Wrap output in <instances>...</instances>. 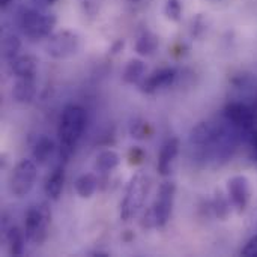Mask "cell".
<instances>
[{"mask_svg":"<svg viewBox=\"0 0 257 257\" xmlns=\"http://www.w3.org/2000/svg\"><path fill=\"white\" fill-rule=\"evenodd\" d=\"M146 65L140 59H131L122 72V78L126 84H137L140 83L146 75Z\"/></svg>","mask_w":257,"mask_h":257,"instance_id":"16","label":"cell"},{"mask_svg":"<svg viewBox=\"0 0 257 257\" xmlns=\"http://www.w3.org/2000/svg\"><path fill=\"white\" fill-rule=\"evenodd\" d=\"M86 126V111L81 105L68 104L60 116L57 136L60 142V155L66 160L75 149Z\"/></svg>","mask_w":257,"mask_h":257,"instance_id":"1","label":"cell"},{"mask_svg":"<svg viewBox=\"0 0 257 257\" xmlns=\"http://www.w3.org/2000/svg\"><path fill=\"white\" fill-rule=\"evenodd\" d=\"M11 72L15 75V78L21 77H35L38 72V59L30 54L17 56L9 62Z\"/></svg>","mask_w":257,"mask_h":257,"instance_id":"12","label":"cell"},{"mask_svg":"<svg viewBox=\"0 0 257 257\" xmlns=\"http://www.w3.org/2000/svg\"><path fill=\"white\" fill-rule=\"evenodd\" d=\"M178 77V72L175 68H160L145 77L139 86L143 93H155L158 90H163L166 87H170Z\"/></svg>","mask_w":257,"mask_h":257,"instance_id":"9","label":"cell"},{"mask_svg":"<svg viewBox=\"0 0 257 257\" xmlns=\"http://www.w3.org/2000/svg\"><path fill=\"white\" fill-rule=\"evenodd\" d=\"M130 133H131V136L134 139L142 140V139L149 137V134L152 133V130L149 128V123L148 122H145L142 119H134L133 123H131V126H130Z\"/></svg>","mask_w":257,"mask_h":257,"instance_id":"23","label":"cell"},{"mask_svg":"<svg viewBox=\"0 0 257 257\" xmlns=\"http://www.w3.org/2000/svg\"><path fill=\"white\" fill-rule=\"evenodd\" d=\"M38 176L36 164L30 160H21L12 170L9 178V190L15 197L27 196L35 187Z\"/></svg>","mask_w":257,"mask_h":257,"instance_id":"7","label":"cell"},{"mask_svg":"<svg viewBox=\"0 0 257 257\" xmlns=\"http://www.w3.org/2000/svg\"><path fill=\"white\" fill-rule=\"evenodd\" d=\"M253 149H254V154H256L257 157V134L253 136Z\"/></svg>","mask_w":257,"mask_h":257,"instance_id":"29","label":"cell"},{"mask_svg":"<svg viewBox=\"0 0 257 257\" xmlns=\"http://www.w3.org/2000/svg\"><path fill=\"white\" fill-rule=\"evenodd\" d=\"M39 2H42V3H45V5H51V3H54L56 0H39Z\"/></svg>","mask_w":257,"mask_h":257,"instance_id":"31","label":"cell"},{"mask_svg":"<svg viewBox=\"0 0 257 257\" xmlns=\"http://www.w3.org/2000/svg\"><path fill=\"white\" fill-rule=\"evenodd\" d=\"M11 2H12V0H0V5H2V6L5 8V6H8V5H9Z\"/></svg>","mask_w":257,"mask_h":257,"instance_id":"30","label":"cell"},{"mask_svg":"<svg viewBox=\"0 0 257 257\" xmlns=\"http://www.w3.org/2000/svg\"><path fill=\"white\" fill-rule=\"evenodd\" d=\"M164 14L170 21H179L182 17V3L181 0H166Z\"/></svg>","mask_w":257,"mask_h":257,"instance_id":"24","label":"cell"},{"mask_svg":"<svg viewBox=\"0 0 257 257\" xmlns=\"http://www.w3.org/2000/svg\"><path fill=\"white\" fill-rule=\"evenodd\" d=\"M241 254L247 257H257V235L256 236H253V238L245 244V247L242 248Z\"/></svg>","mask_w":257,"mask_h":257,"instance_id":"26","label":"cell"},{"mask_svg":"<svg viewBox=\"0 0 257 257\" xmlns=\"http://www.w3.org/2000/svg\"><path fill=\"white\" fill-rule=\"evenodd\" d=\"M149 190H151V178L145 172H137L131 178L125 190L123 200L120 203V218L123 221H131L133 218L137 217V214L142 211L146 202Z\"/></svg>","mask_w":257,"mask_h":257,"instance_id":"3","label":"cell"},{"mask_svg":"<svg viewBox=\"0 0 257 257\" xmlns=\"http://www.w3.org/2000/svg\"><path fill=\"white\" fill-rule=\"evenodd\" d=\"M56 15L35 8H24L18 14V26L21 32L30 39H44L53 33L56 26Z\"/></svg>","mask_w":257,"mask_h":257,"instance_id":"4","label":"cell"},{"mask_svg":"<svg viewBox=\"0 0 257 257\" xmlns=\"http://www.w3.org/2000/svg\"><path fill=\"white\" fill-rule=\"evenodd\" d=\"M130 164H140L145 160V152L140 148H133L128 154Z\"/></svg>","mask_w":257,"mask_h":257,"instance_id":"27","label":"cell"},{"mask_svg":"<svg viewBox=\"0 0 257 257\" xmlns=\"http://www.w3.org/2000/svg\"><path fill=\"white\" fill-rule=\"evenodd\" d=\"M24 236H26V233L21 232L17 226H12L6 232V244H8L9 254H12V256H21L23 254Z\"/></svg>","mask_w":257,"mask_h":257,"instance_id":"20","label":"cell"},{"mask_svg":"<svg viewBox=\"0 0 257 257\" xmlns=\"http://www.w3.org/2000/svg\"><path fill=\"white\" fill-rule=\"evenodd\" d=\"M230 200L229 197H224L221 191H218L215 194V199L212 202V211L215 212V215L220 218V220H226L230 214Z\"/></svg>","mask_w":257,"mask_h":257,"instance_id":"22","label":"cell"},{"mask_svg":"<svg viewBox=\"0 0 257 257\" xmlns=\"http://www.w3.org/2000/svg\"><path fill=\"white\" fill-rule=\"evenodd\" d=\"M63 185H65V169L63 166H57L51 170V173L45 179L44 184L45 196L50 200H59L63 191Z\"/></svg>","mask_w":257,"mask_h":257,"instance_id":"13","label":"cell"},{"mask_svg":"<svg viewBox=\"0 0 257 257\" xmlns=\"http://www.w3.org/2000/svg\"><path fill=\"white\" fill-rule=\"evenodd\" d=\"M175 194H176V185L172 181H166L160 185L157 199L154 205L145 212L142 226L146 229H154V227H164L173 211L175 205Z\"/></svg>","mask_w":257,"mask_h":257,"instance_id":"2","label":"cell"},{"mask_svg":"<svg viewBox=\"0 0 257 257\" xmlns=\"http://www.w3.org/2000/svg\"><path fill=\"white\" fill-rule=\"evenodd\" d=\"M33 158L39 166H45L54 154V142L47 136H41L33 145Z\"/></svg>","mask_w":257,"mask_h":257,"instance_id":"15","label":"cell"},{"mask_svg":"<svg viewBox=\"0 0 257 257\" xmlns=\"http://www.w3.org/2000/svg\"><path fill=\"white\" fill-rule=\"evenodd\" d=\"M128 2L134 6H143V5H148L151 0H128Z\"/></svg>","mask_w":257,"mask_h":257,"instance_id":"28","label":"cell"},{"mask_svg":"<svg viewBox=\"0 0 257 257\" xmlns=\"http://www.w3.org/2000/svg\"><path fill=\"white\" fill-rule=\"evenodd\" d=\"M217 133H218V125H214L211 122H200L190 133V145L194 149H197L202 157L206 158L208 151H209Z\"/></svg>","mask_w":257,"mask_h":257,"instance_id":"10","label":"cell"},{"mask_svg":"<svg viewBox=\"0 0 257 257\" xmlns=\"http://www.w3.org/2000/svg\"><path fill=\"white\" fill-rule=\"evenodd\" d=\"M21 48V41L15 33H6L3 35L2 39V54L3 59L11 62L12 59H15L18 56V51Z\"/></svg>","mask_w":257,"mask_h":257,"instance_id":"21","label":"cell"},{"mask_svg":"<svg viewBox=\"0 0 257 257\" xmlns=\"http://www.w3.org/2000/svg\"><path fill=\"white\" fill-rule=\"evenodd\" d=\"M51 211L47 203H38L27 209L24 217V233L32 244H42L48 236Z\"/></svg>","mask_w":257,"mask_h":257,"instance_id":"5","label":"cell"},{"mask_svg":"<svg viewBox=\"0 0 257 257\" xmlns=\"http://www.w3.org/2000/svg\"><path fill=\"white\" fill-rule=\"evenodd\" d=\"M120 164V157L117 152L108 149V151H102L101 154H98L96 160H95V170L107 175L111 173L113 170H116Z\"/></svg>","mask_w":257,"mask_h":257,"instance_id":"17","label":"cell"},{"mask_svg":"<svg viewBox=\"0 0 257 257\" xmlns=\"http://www.w3.org/2000/svg\"><path fill=\"white\" fill-rule=\"evenodd\" d=\"M83 12L89 17H95L102 5V0H77Z\"/></svg>","mask_w":257,"mask_h":257,"instance_id":"25","label":"cell"},{"mask_svg":"<svg viewBox=\"0 0 257 257\" xmlns=\"http://www.w3.org/2000/svg\"><path fill=\"white\" fill-rule=\"evenodd\" d=\"M227 197L238 214H242L251 199V185L247 176L236 175L227 181Z\"/></svg>","mask_w":257,"mask_h":257,"instance_id":"8","label":"cell"},{"mask_svg":"<svg viewBox=\"0 0 257 257\" xmlns=\"http://www.w3.org/2000/svg\"><path fill=\"white\" fill-rule=\"evenodd\" d=\"M74 187H75V193L81 199H90L98 188V179L92 173H84L75 179Z\"/></svg>","mask_w":257,"mask_h":257,"instance_id":"19","label":"cell"},{"mask_svg":"<svg viewBox=\"0 0 257 257\" xmlns=\"http://www.w3.org/2000/svg\"><path fill=\"white\" fill-rule=\"evenodd\" d=\"M158 45H160L158 36L154 35L149 30H143L137 36L136 44H134V48H136L137 54H140V56H151V54L155 53V50L158 48Z\"/></svg>","mask_w":257,"mask_h":257,"instance_id":"18","label":"cell"},{"mask_svg":"<svg viewBox=\"0 0 257 257\" xmlns=\"http://www.w3.org/2000/svg\"><path fill=\"white\" fill-rule=\"evenodd\" d=\"M81 39L72 30H60L48 36L45 51L51 59L63 60L69 59L80 51Z\"/></svg>","mask_w":257,"mask_h":257,"instance_id":"6","label":"cell"},{"mask_svg":"<svg viewBox=\"0 0 257 257\" xmlns=\"http://www.w3.org/2000/svg\"><path fill=\"white\" fill-rule=\"evenodd\" d=\"M178 154H179V140L175 139V137H172V139H169V140L163 145V148H161V151H160L158 164H157L160 175L169 176V175L172 173V166H173V163H175Z\"/></svg>","mask_w":257,"mask_h":257,"instance_id":"11","label":"cell"},{"mask_svg":"<svg viewBox=\"0 0 257 257\" xmlns=\"http://www.w3.org/2000/svg\"><path fill=\"white\" fill-rule=\"evenodd\" d=\"M35 93H36L35 77H21V78L15 80L14 89H12V96L17 102H20V104L30 102L35 98Z\"/></svg>","mask_w":257,"mask_h":257,"instance_id":"14","label":"cell"}]
</instances>
